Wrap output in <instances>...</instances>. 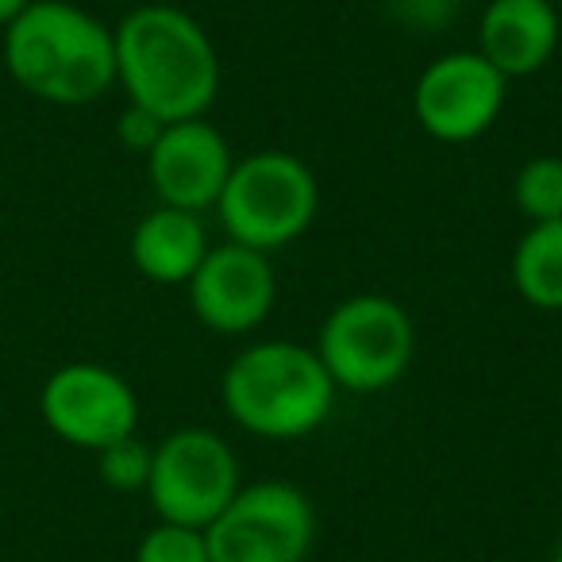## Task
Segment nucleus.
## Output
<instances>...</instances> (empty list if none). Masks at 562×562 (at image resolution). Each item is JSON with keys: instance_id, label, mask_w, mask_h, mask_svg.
Segmentation results:
<instances>
[{"instance_id": "f257e3e1", "label": "nucleus", "mask_w": 562, "mask_h": 562, "mask_svg": "<svg viewBox=\"0 0 562 562\" xmlns=\"http://www.w3.org/2000/svg\"><path fill=\"white\" fill-rule=\"evenodd\" d=\"M116 86L127 104L155 112L162 124L196 120L220 93V55L209 32L178 4L150 0L116 27Z\"/></svg>"}, {"instance_id": "f03ea898", "label": "nucleus", "mask_w": 562, "mask_h": 562, "mask_svg": "<svg viewBox=\"0 0 562 562\" xmlns=\"http://www.w3.org/2000/svg\"><path fill=\"white\" fill-rule=\"evenodd\" d=\"M4 66L27 97L86 109L116 86V40L104 20L70 0H32L4 27Z\"/></svg>"}, {"instance_id": "7ed1b4c3", "label": "nucleus", "mask_w": 562, "mask_h": 562, "mask_svg": "<svg viewBox=\"0 0 562 562\" xmlns=\"http://www.w3.org/2000/svg\"><path fill=\"white\" fill-rule=\"evenodd\" d=\"M336 393L316 347L290 339L243 347L220 382L227 416L243 431L270 443H290L324 428L336 408Z\"/></svg>"}, {"instance_id": "20e7f679", "label": "nucleus", "mask_w": 562, "mask_h": 562, "mask_svg": "<svg viewBox=\"0 0 562 562\" xmlns=\"http://www.w3.org/2000/svg\"><path fill=\"white\" fill-rule=\"evenodd\" d=\"M316 212H321V181L313 166L290 150H255L247 158H235L216 201L227 239L262 255L297 243L313 227Z\"/></svg>"}, {"instance_id": "39448f33", "label": "nucleus", "mask_w": 562, "mask_h": 562, "mask_svg": "<svg viewBox=\"0 0 562 562\" xmlns=\"http://www.w3.org/2000/svg\"><path fill=\"white\" fill-rule=\"evenodd\" d=\"M313 347L336 390L370 397L408 374L416 328L401 301L385 293H355L324 316Z\"/></svg>"}, {"instance_id": "423d86ee", "label": "nucleus", "mask_w": 562, "mask_h": 562, "mask_svg": "<svg viewBox=\"0 0 562 562\" xmlns=\"http://www.w3.org/2000/svg\"><path fill=\"white\" fill-rule=\"evenodd\" d=\"M212 562H305L316 543V508L290 482L239 485L204 528Z\"/></svg>"}, {"instance_id": "0eeeda50", "label": "nucleus", "mask_w": 562, "mask_h": 562, "mask_svg": "<svg viewBox=\"0 0 562 562\" xmlns=\"http://www.w3.org/2000/svg\"><path fill=\"white\" fill-rule=\"evenodd\" d=\"M239 485V459L220 431L178 428L155 447L147 497L158 520L204 531Z\"/></svg>"}, {"instance_id": "6e6552de", "label": "nucleus", "mask_w": 562, "mask_h": 562, "mask_svg": "<svg viewBox=\"0 0 562 562\" xmlns=\"http://www.w3.org/2000/svg\"><path fill=\"white\" fill-rule=\"evenodd\" d=\"M40 413L50 436L78 451H104L139 428V397L124 374L101 362H66L43 382Z\"/></svg>"}, {"instance_id": "1a4fd4ad", "label": "nucleus", "mask_w": 562, "mask_h": 562, "mask_svg": "<svg viewBox=\"0 0 562 562\" xmlns=\"http://www.w3.org/2000/svg\"><path fill=\"white\" fill-rule=\"evenodd\" d=\"M508 81L477 50H451L431 58L413 86V116L436 143L462 147L497 124Z\"/></svg>"}, {"instance_id": "9d476101", "label": "nucleus", "mask_w": 562, "mask_h": 562, "mask_svg": "<svg viewBox=\"0 0 562 562\" xmlns=\"http://www.w3.org/2000/svg\"><path fill=\"white\" fill-rule=\"evenodd\" d=\"M186 290L189 308L204 328L216 336H247L270 316L278 301V278L270 255L224 239L220 247H209Z\"/></svg>"}, {"instance_id": "9b49d317", "label": "nucleus", "mask_w": 562, "mask_h": 562, "mask_svg": "<svg viewBox=\"0 0 562 562\" xmlns=\"http://www.w3.org/2000/svg\"><path fill=\"white\" fill-rule=\"evenodd\" d=\"M232 166L235 155L224 132L212 127L204 116H196L181 120V124H166V132L158 135V143L147 155V181L158 204L201 216V212L216 209Z\"/></svg>"}, {"instance_id": "f8f14e48", "label": "nucleus", "mask_w": 562, "mask_h": 562, "mask_svg": "<svg viewBox=\"0 0 562 562\" xmlns=\"http://www.w3.org/2000/svg\"><path fill=\"white\" fill-rule=\"evenodd\" d=\"M559 12L551 0H490L477 20V55L505 81L539 74L559 50Z\"/></svg>"}, {"instance_id": "ddd939ff", "label": "nucleus", "mask_w": 562, "mask_h": 562, "mask_svg": "<svg viewBox=\"0 0 562 562\" xmlns=\"http://www.w3.org/2000/svg\"><path fill=\"white\" fill-rule=\"evenodd\" d=\"M209 247L201 216L170 204H155L132 232V262L155 285H186Z\"/></svg>"}, {"instance_id": "4468645a", "label": "nucleus", "mask_w": 562, "mask_h": 562, "mask_svg": "<svg viewBox=\"0 0 562 562\" xmlns=\"http://www.w3.org/2000/svg\"><path fill=\"white\" fill-rule=\"evenodd\" d=\"M513 285L536 313H562V220L528 224L513 250Z\"/></svg>"}, {"instance_id": "2eb2a0df", "label": "nucleus", "mask_w": 562, "mask_h": 562, "mask_svg": "<svg viewBox=\"0 0 562 562\" xmlns=\"http://www.w3.org/2000/svg\"><path fill=\"white\" fill-rule=\"evenodd\" d=\"M513 201L528 224L539 220H562V158L559 155H536L516 170L513 178Z\"/></svg>"}, {"instance_id": "dca6fc26", "label": "nucleus", "mask_w": 562, "mask_h": 562, "mask_svg": "<svg viewBox=\"0 0 562 562\" xmlns=\"http://www.w3.org/2000/svg\"><path fill=\"white\" fill-rule=\"evenodd\" d=\"M150 459H155V447H147L139 436H127L97 451V474L116 493H147Z\"/></svg>"}, {"instance_id": "f3484780", "label": "nucleus", "mask_w": 562, "mask_h": 562, "mask_svg": "<svg viewBox=\"0 0 562 562\" xmlns=\"http://www.w3.org/2000/svg\"><path fill=\"white\" fill-rule=\"evenodd\" d=\"M135 562H212L201 528L158 520L135 547Z\"/></svg>"}, {"instance_id": "a211bd4d", "label": "nucleus", "mask_w": 562, "mask_h": 562, "mask_svg": "<svg viewBox=\"0 0 562 562\" xmlns=\"http://www.w3.org/2000/svg\"><path fill=\"white\" fill-rule=\"evenodd\" d=\"M162 132H166L162 120H158L155 112L139 109V104H127V109L120 112V120H116V139L124 143L132 155H143V158L150 155V147H155Z\"/></svg>"}, {"instance_id": "6ab92c4d", "label": "nucleus", "mask_w": 562, "mask_h": 562, "mask_svg": "<svg viewBox=\"0 0 562 562\" xmlns=\"http://www.w3.org/2000/svg\"><path fill=\"white\" fill-rule=\"evenodd\" d=\"M27 4H32V0H0V32H4V27L16 24L20 12H24Z\"/></svg>"}, {"instance_id": "aec40b11", "label": "nucleus", "mask_w": 562, "mask_h": 562, "mask_svg": "<svg viewBox=\"0 0 562 562\" xmlns=\"http://www.w3.org/2000/svg\"><path fill=\"white\" fill-rule=\"evenodd\" d=\"M551 562H562V539H559V547H554V554H551Z\"/></svg>"}, {"instance_id": "412c9836", "label": "nucleus", "mask_w": 562, "mask_h": 562, "mask_svg": "<svg viewBox=\"0 0 562 562\" xmlns=\"http://www.w3.org/2000/svg\"><path fill=\"white\" fill-rule=\"evenodd\" d=\"M447 4H462V0H447Z\"/></svg>"}]
</instances>
